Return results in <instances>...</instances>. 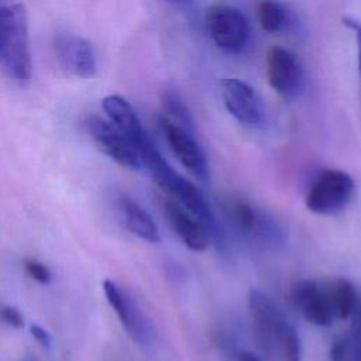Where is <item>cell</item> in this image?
Listing matches in <instances>:
<instances>
[{"mask_svg": "<svg viewBox=\"0 0 361 361\" xmlns=\"http://www.w3.org/2000/svg\"><path fill=\"white\" fill-rule=\"evenodd\" d=\"M227 219L244 238L262 248H278L285 243L279 224L265 212L243 199H231L226 204Z\"/></svg>", "mask_w": 361, "mask_h": 361, "instance_id": "277c9868", "label": "cell"}, {"mask_svg": "<svg viewBox=\"0 0 361 361\" xmlns=\"http://www.w3.org/2000/svg\"><path fill=\"white\" fill-rule=\"evenodd\" d=\"M258 21L264 31L278 34L288 28L290 18L289 13L276 0H261L258 4Z\"/></svg>", "mask_w": 361, "mask_h": 361, "instance_id": "ac0fdd59", "label": "cell"}, {"mask_svg": "<svg viewBox=\"0 0 361 361\" xmlns=\"http://www.w3.org/2000/svg\"><path fill=\"white\" fill-rule=\"evenodd\" d=\"M292 300L312 324L327 327L337 322V309L331 281L303 279L292 288Z\"/></svg>", "mask_w": 361, "mask_h": 361, "instance_id": "8992f818", "label": "cell"}, {"mask_svg": "<svg viewBox=\"0 0 361 361\" xmlns=\"http://www.w3.org/2000/svg\"><path fill=\"white\" fill-rule=\"evenodd\" d=\"M206 25L214 45L224 52L243 51L250 39V23L234 6L214 4L207 10Z\"/></svg>", "mask_w": 361, "mask_h": 361, "instance_id": "52a82bcc", "label": "cell"}, {"mask_svg": "<svg viewBox=\"0 0 361 361\" xmlns=\"http://www.w3.org/2000/svg\"><path fill=\"white\" fill-rule=\"evenodd\" d=\"M103 292L131 340L140 345H148L154 337L152 327L131 295L110 279L103 282Z\"/></svg>", "mask_w": 361, "mask_h": 361, "instance_id": "9c48e42d", "label": "cell"}, {"mask_svg": "<svg viewBox=\"0 0 361 361\" xmlns=\"http://www.w3.org/2000/svg\"><path fill=\"white\" fill-rule=\"evenodd\" d=\"M141 165H144L151 173L155 183L193 216H196L209 230L210 237L216 241L220 240L221 234L217 228V221L213 212L210 210L203 193L186 178L179 175L159 154L158 148L154 147L141 157Z\"/></svg>", "mask_w": 361, "mask_h": 361, "instance_id": "3957f363", "label": "cell"}, {"mask_svg": "<svg viewBox=\"0 0 361 361\" xmlns=\"http://www.w3.org/2000/svg\"><path fill=\"white\" fill-rule=\"evenodd\" d=\"M248 310L258 344L271 361H300L298 331L271 296L251 289Z\"/></svg>", "mask_w": 361, "mask_h": 361, "instance_id": "6da1fadb", "label": "cell"}, {"mask_svg": "<svg viewBox=\"0 0 361 361\" xmlns=\"http://www.w3.org/2000/svg\"><path fill=\"white\" fill-rule=\"evenodd\" d=\"M164 212L172 230L189 250L202 252L209 247L212 238L209 230L189 210L175 200L166 199L164 203Z\"/></svg>", "mask_w": 361, "mask_h": 361, "instance_id": "5bb4252c", "label": "cell"}, {"mask_svg": "<svg viewBox=\"0 0 361 361\" xmlns=\"http://www.w3.org/2000/svg\"><path fill=\"white\" fill-rule=\"evenodd\" d=\"M56 58L62 68L78 78H92L97 71L92 44L76 34H58L54 41Z\"/></svg>", "mask_w": 361, "mask_h": 361, "instance_id": "4fadbf2b", "label": "cell"}, {"mask_svg": "<svg viewBox=\"0 0 361 361\" xmlns=\"http://www.w3.org/2000/svg\"><path fill=\"white\" fill-rule=\"evenodd\" d=\"M343 24L351 30L357 39V49H358V71L361 76V23L353 17H343Z\"/></svg>", "mask_w": 361, "mask_h": 361, "instance_id": "7402d4cb", "label": "cell"}, {"mask_svg": "<svg viewBox=\"0 0 361 361\" xmlns=\"http://www.w3.org/2000/svg\"><path fill=\"white\" fill-rule=\"evenodd\" d=\"M0 319L6 324H8V326H11L14 329H20L24 324L23 314L20 313L18 309H16L13 306H1L0 307Z\"/></svg>", "mask_w": 361, "mask_h": 361, "instance_id": "44dd1931", "label": "cell"}, {"mask_svg": "<svg viewBox=\"0 0 361 361\" xmlns=\"http://www.w3.org/2000/svg\"><path fill=\"white\" fill-rule=\"evenodd\" d=\"M103 110L106 111L109 120L118 127L126 137L134 145L137 154L147 147V144L152 142L148 133L144 130L135 110L124 97L118 94H110L102 102Z\"/></svg>", "mask_w": 361, "mask_h": 361, "instance_id": "9a60e30c", "label": "cell"}, {"mask_svg": "<svg viewBox=\"0 0 361 361\" xmlns=\"http://www.w3.org/2000/svg\"><path fill=\"white\" fill-rule=\"evenodd\" d=\"M86 126L89 134L92 135L100 151L110 157L113 161L135 171L142 166L131 141L110 120L92 116L87 118Z\"/></svg>", "mask_w": 361, "mask_h": 361, "instance_id": "30bf717a", "label": "cell"}, {"mask_svg": "<svg viewBox=\"0 0 361 361\" xmlns=\"http://www.w3.org/2000/svg\"><path fill=\"white\" fill-rule=\"evenodd\" d=\"M159 127L178 161L192 175L200 180H206L209 176V165L204 151L195 137V131L171 121L162 114L159 116Z\"/></svg>", "mask_w": 361, "mask_h": 361, "instance_id": "ba28073f", "label": "cell"}, {"mask_svg": "<svg viewBox=\"0 0 361 361\" xmlns=\"http://www.w3.org/2000/svg\"><path fill=\"white\" fill-rule=\"evenodd\" d=\"M117 207L124 226L133 234L148 243L159 241V231L155 221L137 202L128 196H120L117 200Z\"/></svg>", "mask_w": 361, "mask_h": 361, "instance_id": "2e32d148", "label": "cell"}, {"mask_svg": "<svg viewBox=\"0 0 361 361\" xmlns=\"http://www.w3.org/2000/svg\"><path fill=\"white\" fill-rule=\"evenodd\" d=\"M221 97L227 111L241 124L257 127L264 121V106L257 90L238 78L221 80Z\"/></svg>", "mask_w": 361, "mask_h": 361, "instance_id": "7c38bea8", "label": "cell"}, {"mask_svg": "<svg viewBox=\"0 0 361 361\" xmlns=\"http://www.w3.org/2000/svg\"><path fill=\"white\" fill-rule=\"evenodd\" d=\"M238 361H262V360H261L259 357L254 355L252 353L245 351V353H241V354L238 355Z\"/></svg>", "mask_w": 361, "mask_h": 361, "instance_id": "cb8c5ba5", "label": "cell"}, {"mask_svg": "<svg viewBox=\"0 0 361 361\" xmlns=\"http://www.w3.org/2000/svg\"><path fill=\"white\" fill-rule=\"evenodd\" d=\"M24 268L25 272L37 282L42 285H48L52 281V274L47 265L37 259H25L24 261Z\"/></svg>", "mask_w": 361, "mask_h": 361, "instance_id": "ffe728a7", "label": "cell"}, {"mask_svg": "<svg viewBox=\"0 0 361 361\" xmlns=\"http://www.w3.org/2000/svg\"><path fill=\"white\" fill-rule=\"evenodd\" d=\"M269 86L282 97H296L303 86V69L298 56L282 47H272L267 56Z\"/></svg>", "mask_w": 361, "mask_h": 361, "instance_id": "8fae6325", "label": "cell"}, {"mask_svg": "<svg viewBox=\"0 0 361 361\" xmlns=\"http://www.w3.org/2000/svg\"><path fill=\"white\" fill-rule=\"evenodd\" d=\"M162 116H165L166 118L179 126H183L195 131L192 114L188 110V106L175 92H165L162 94Z\"/></svg>", "mask_w": 361, "mask_h": 361, "instance_id": "d6986e66", "label": "cell"}, {"mask_svg": "<svg viewBox=\"0 0 361 361\" xmlns=\"http://www.w3.org/2000/svg\"><path fill=\"white\" fill-rule=\"evenodd\" d=\"M171 4H175V6H189L193 0H165Z\"/></svg>", "mask_w": 361, "mask_h": 361, "instance_id": "d4e9b609", "label": "cell"}, {"mask_svg": "<svg viewBox=\"0 0 361 361\" xmlns=\"http://www.w3.org/2000/svg\"><path fill=\"white\" fill-rule=\"evenodd\" d=\"M353 193L354 180L347 172L323 169L309 185L305 203L316 214L331 216L347 207Z\"/></svg>", "mask_w": 361, "mask_h": 361, "instance_id": "5b68a950", "label": "cell"}, {"mask_svg": "<svg viewBox=\"0 0 361 361\" xmlns=\"http://www.w3.org/2000/svg\"><path fill=\"white\" fill-rule=\"evenodd\" d=\"M351 317L350 330L334 338L330 345L331 361H361V302Z\"/></svg>", "mask_w": 361, "mask_h": 361, "instance_id": "e0dca14e", "label": "cell"}, {"mask_svg": "<svg viewBox=\"0 0 361 361\" xmlns=\"http://www.w3.org/2000/svg\"><path fill=\"white\" fill-rule=\"evenodd\" d=\"M0 68L17 82L31 78L28 18L20 0H0Z\"/></svg>", "mask_w": 361, "mask_h": 361, "instance_id": "7a4b0ae2", "label": "cell"}, {"mask_svg": "<svg viewBox=\"0 0 361 361\" xmlns=\"http://www.w3.org/2000/svg\"><path fill=\"white\" fill-rule=\"evenodd\" d=\"M31 334L44 348H51L52 338H51L49 333L45 329H42L38 324H31Z\"/></svg>", "mask_w": 361, "mask_h": 361, "instance_id": "603a6c76", "label": "cell"}]
</instances>
